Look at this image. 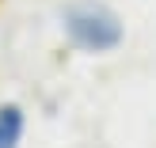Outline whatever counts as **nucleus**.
I'll list each match as a JSON object with an SVG mask.
<instances>
[{"instance_id":"obj_1","label":"nucleus","mask_w":156,"mask_h":148,"mask_svg":"<svg viewBox=\"0 0 156 148\" xmlns=\"http://www.w3.org/2000/svg\"><path fill=\"white\" fill-rule=\"evenodd\" d=\"M65 27L84 50H111L114 42L122 38V27L107 8L99 4H76L73 12L65 15Z\"/></svg>"},{"instance_id":"obj_2","label":"nucleus","mask_w":156,"mask_h":148,"mask_svg":"<svg viewBox=\"0 0 156 148\" xmlns=\"http://www.w3.org/2000/svg\"><path fill=\"white\" fill-rule=\"evenodd\" d=\"M23 133V114L15 106H0V148H15Z\"/></svg>"}]
</instances>
